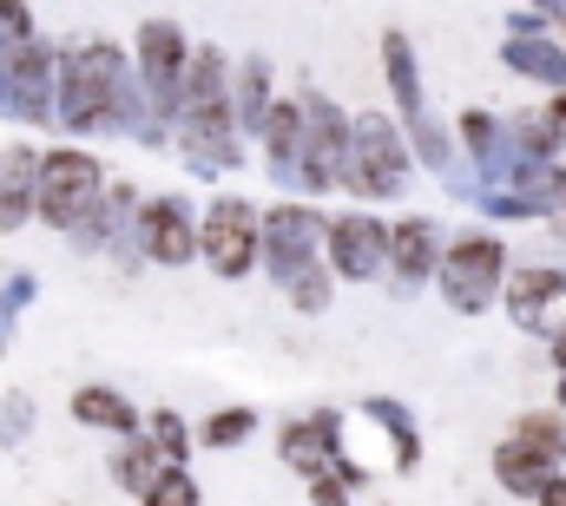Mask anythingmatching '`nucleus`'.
<instances>
[{"label": "nucleus", "mask_w": 566, "mask_h": 506, "mask_svg": "<svg viewBox=\"0 0 566 506\" xmlns=\"http://www.w3.org/2000/svg\"><path fill=\"white\" fill-rule=\"evenodd\" d=\"M323 263H329L336 276H349V283L382 276V270H389V224H376L369 211L329 218V231H323Z\"/></svg>", "instance_id": "6e6552de"}, {"label": "nucleus", "mask_w": 566, "mask_h": 506, "mask_svg": "<svg viewBox=\"0 0 566 506\" xmlns=\"http://www.w3.org/2000/svg\"><path fill=\"white\" fill-rule=\"evenodd\" d=\"M145 441L158 447V461H165V467H185V461H191V428H185L171 408H151V428H145Z\"/></svg>", "instance_id": "4be33fe9"}, {"label": "nucleus", "mask_w": 566, "mask_h": 506, "mask_svg": "<svg viewBox=\"0 0 566 506\" xmlns=\"http://www.w3.org/2000/svg\"><path fill=\"white\" fill-rule=\"evenodd\" d=\"M363 414H369V421H382V428L396 434V467L409 474V467L422 461V434H416V421H409V414H402L389 394H369V401H363Z\"/></svg>", "instance_id": "aec40b11"}, {"label": "nucleus", "mask_w": 566, "mask_h": 506, "mask_svg": "<svg viewBox=\"0 0 566 506\" xmlns=\"http://www.w3.org/2000/svg\"><path fill=\"white\" fill-rule=\"evenodd\" d=\"M27 218H40V151L7 145L0 151V238H13Z\"/></svg>", "instance_id": "9d476101"}, {"label": "nucleus", "mask_w": 566, "mask_h": 506, "mask_svg": "<svg viewBox=\"0 0 566 506\" xmlns=\"http://www.w3.org/2000/svg\"><path fill=\"white\" fill-rule=\"evenodd\" d=\"M158 474H165V461H158V447H151L145 434H133V441H126V447L113 454V481H119V487H126L133 500H145V487H151Z\"/></svg>", "instance_id": "6ab92c4d"}, {"label": "nucleus", "mask_w": 566, "mask_h": 506, "mask_svg": "<svg viewBox=\"0 0 566 506\" xmlns=\"http://www.w3.org/2000/svg\"><path fill=\"white\" fill-rule=\"evenodd\" d=\"M329 263H310V270H296L290 283H283V296H290V309H303V316H316V309H329Z\"/></svg>", "instance_id": "b1692460"}, {"label": "nucleus", "mask_w": 566, "mask_h": 506, "mask_svg": "<svg viewBox=\"0 0 566 506\" xmlns=\"http://www.w3.org/2000/svg\"><path fill=\"white\" fill-rule=\"evenodd\" d=\"M409 178V138L389 113H363L356 138H349V165H343V191H356L363 204L396 198Z\"/></svg>", "instance_id": "20e7f679"}, {"label": "nucleus", "mask_w": 566, "mask_h": 506, "mask_svg": "<svg viewBox=\"0 0 566 506\" xmlns=\"http://www.w3.org/2000/svg\"><path fill=\"white\" fill-rule=\"evenodd\" d=\"M33 289H40V283H33V270H13V276H7V289H0V309H7V316H20V309L33 303Z\"/></svg>", "instance_id": "c85d7f7f"}, {"label": "nucleus", "mask_w": 566, "mask_h": 506, "mask_svg": "<svg viewBox=\"0 0 566 506\" xmlns=\"http://www.w3.org/2000/svg\"><path fill=\"white\" fill-rule=\"evenodd\" d=\"M133 66L113 40H80L60 60V126L73 131H113L126 126V99H133Z\"/></svg>", "instance_id": "f257e3e1"}, {"label": "nucleus", "mask_w": 566, "mask_h": 506, "mask_svg": "<svg viewBox=\"0 0 566 506\" xmlns=\"http://www.w3.org/2000/svg\"><path fill=\"white\" fill-rule=\"evenodd\" d=\"M560 296H566L560 270H514V276H507V309H514V323H541L547 303H560Z\"/></svg>", "instance_id": "2eb2a0df"}, {"label": "nucleus", "mask_w": 566, "mask_h": 506, "mask_svg": "<svg viewBox=\"0 0 566 506\" xmlns=\"http://www.w3.org/2000/svg\"><path fill=\"white\" fill-rule=\"evenodd\" d=\"M389 270H396V296L422 289L428 276L441 270V231H434L428 218H402V224L389 231Z\"/></svg>", "instance_id": "9b49d317"}, {"label": "nucleus", "mask_w": 566, "mask_h": 506, "mask_svg": "<svg viewBox=\"0 0 566 506\" xmlns=\"http://www.w3.org/2000/svg\"><path fill=\"white\" fill-rule=\"evenodd\" d=\"M501 270H507V251H501V238H488V231H461L448 251H441V289H448V303L454 309H488V296H494V283H501Z\"/></svg>", "instance_id": "423d86ee"}, {"label": "nucleus", "mask_w": 566, "mask_h": 506, "mask_svg": "<svg viewBox=\"0 0 566 506\" xmlns=\"http://www.w3.org/2000/svg\"><path fill=\"white\" fill-rule=\"evenodd\" d=\"M271 60L264 53H251L238 73H231V113H238V131H264V119H271Z\"/></svg>", "instance_id": "4468645a"}, {"label": "nucleus", "mask_w": 566, "mask_h": 506, "mask_svg": "<svg viewBox=\"0 0 566 506\" xmlns=\"http://www.w3.org/2000/svg\"><path fill=\"white\" fill-rule=\"evenodd\" d=\"M73 421H80V428H106V434H119V441H133L145 428L139 408H133L119 388H99V381H86V388L73 394Z\"/></svg>", "instance_id": "ddd939ff"}, {"label": "nucleus", "mask_w": 566, "mask_h": 506, "mask_svg": "<svg viewBox=\"0 0 566 506\" xmlns=\"http://www.w3.org/2000/svg\"><path fill=\"white\" fill-rule=\"evenodd\" d=\"M382 66H389V86H396V106L409 113V119H422V66H416V46H409V33H382Z\"/></svg>", "instance_id": "dca6fc26"}, {"label": "nucleus", "mask_w": 566, "mask_h": 506, "mask_svg": "<svg viewBox=\"0 0 566 506\" xmlns=\"http://www.w3.org/2000/svg\"><path fill=\"white\" fill-rule=\"evenodd\" d=\"M514 441H521L527 454H541L547 467H560V454H566L560 414H521V421H514Z\"/></svg>", "instance_id": "412c9836"}, {"label": "nucleus", "mask_w": 566, "mask_h": 506, "mask_svg": "<svg viewBox=\"0 0 566 506\" xmlns=\"http://www.w3.org/2000/svg\"><path fill=\"white\" fill-rule=\"evenodd\" d=\"M198 256H205V270L224 276V283L251 276V270L264 263V211H258L251 198L224 191V198L205 211V224H198Z\"/></svg>", "instance_id": "7ed1b4c3"}, {"label": "nucleus", "mask_w": 566, "mask_h": 506, "mask_svg": "<svg viewBox=\"0 0 566 506\" xmlns=\"http://www.w3.org/2000/svg\"><path fill=\"white\" fill-rule=\"evenodd\" d=\"M27 428H33V401L27 394H0V447H20Z\"/></svg>", "instance_id": "a878e982"}, {"label": "nucleus", "mask_w": 566, "mask_h": 506, "mask_svg": "<svg viewBox=\"0 0 566 506\" xmlns=\"http://www.w3.org/2000/svg\"><path fill=\"white\" fill-rule=\"evenodd\" d=\"M494 474H501V487H507V494H534V500H541V487L554 481V467H547L541 454H527L521 441H507V447L494 454Z\"/></svg>", "instance_id": "a211bd4d"}, {"label": "nucleus", "mask_w": 566, "mask_h": 506, "mask_svg": "<svg viewBox=\"0 0 566 506\" xmlns=\"http://www.w3.org/2000/svg\"><path fill=\"white\" fill-rule=\"evenodd\" d=\"M554 20H560V27H566V7H554Z\"/></svg>", "instance_id": "7c9ffc66"}, {"label": "nucleus", "mask_w": 566, "mask_h": 506, "mask_svg": "<svg viewBox=\"0 0 566 506\" xmlns=\"http://www.w3.org/2000/svg\"><path fill=\"white\" fill-rule=\"evenodd\" d=\"M7 46H33V13L13 7V0H0V53Z\"/></svg>", "instance_id": "bb28decb"}, {"label": "nucleus", "mask_w": 566, "mask_h": 506, "mask_svg": "<svg viewBox=\"0 0 566 506\" xmlns=\"http://www.w3.org/2000/svg\"><path fill=\"white\" fill-rule=\"evenodd\" d=\"M0 342H7V329H0Z\"/></svg>", "instance_id": "473e14b6"}, {"label": "nucleus", "mask_w": 566, "mask_h": 506, "mask_svg": "<svg viewBox=\"0 0 566 506\" xmlns=\"http://www.w3.org/2000/svg\"><path fill=\"white\" fill-rule=\"evenodd\" d=\"M409 131H416V151H422L428 165H434V171H441V165H448V138H441V126H434V119H409Z\"/></svg>", "instance_id": "cd10ccee"}, {"label": "nucleus", "mask_w": 566, "mask_h": 506, "mask_svg": "<svg viewBox=\"0 0 566 506\" xmlns=\"http://www.w3.org/2000/svg\"><path fill=\"white\" fill-rule=\"evenodd\" d=\"M106 165L80 145H53L40 151V218L66 238H99V218H106Z\"/></svg>", "instance_id": "f03ea898"}, {"label": "nucleus", "mask_w": 566, "mask_h": 506, "mask_svg": "<svg viewBox=\"0 0 566 506\" xmlns=\"http://www.w3.org/2000/svg\"><path fill=\"white\" fill-rule=\"evenodd\" d=\"M133 244H139L145 263H165V270L191 263V256H198V218H191V204H185L178 191H165V198L139 204V218H133Z\"/></svg>", "instance_id": "1a4fd4ad"}, {"label": "nucleus", "mask_w": 566, "mask_h": 506, "mask_svg": "<svg viewBox=\"0 0 566 506\" xmlns=\"http://www.w3.org/2000/svg\"><path fill=\"white\" fill-rule=\"evenodd\" d=\"M60 60L46 40L33 46H7L0 53V119H20V126H46L60 113Z\"/></svg>", "instance_id": "39448f33"}, {"label": "nucleus", "mask_w": 566, "mask_h": 506, "mask_svg": "<svg viewBox=\"0 0 566 506\" xmlns=\"http://www.w3.org/2000/svg\"><path fill=\"white\" fill-rule=\"evenodd\" d=\"M310 506H349V487H343L336 474H316V481H310Z\"/></svg>", "instance_id": "c756f323"}, {"label": "nucleus", "mask_w": 566, "mask_h": 506, "mask_svg": "<svg viewBox=\"0 0 566 506\" xmlns=\"http://www.w3.org/2000/svg\"><path fill=\"white\" fill-rule=\"evenodd\" d=\"M323 218H316V204H303V198H290V204H271L264 211V270L290 283L296 270H310V263H323Z\"/></svg>", "instance_id": "0eeeda50"}, {"label": "nucleus", "mask_w": 566, "mask_h": 506, "mask_svg": "<svg viewBox=\"0 0 566 506\" xmlns=\"http://www.w3.org/2000/svg\"><path fill=\"white\" fill-rule=\"evenodd\" d=\"M139 506H205V494H198V481H191V467H165L151 487H145Z\"/></svg>", "instance_id": "393cba45"}, {"label": "nucleus", "mask_w": 566, "mask_h": 506, "mask_svg": "<svg viewBox=\"0 0 566 506\" xmlns=\"http://www.w3.org/2000/svg\"><path fill=\"white\" fill-rule=\"evenodd\" d=\"M251 434H258V408H218V414H205V428H198L205 447H238V441H251Z\"/></svg>", "instance_id": "5701e85b"}, {"label": "nucleus", "mask_w": 566, "mask_h": 506, "mask_svg": "<svg viewBox=\"0 0 566 506\" xmlns=\"http://www.w3.org/2000/svg\"><path fill=\"white\" fill-rule=\"evenodd\" d=\"M258 138H264V158H271V178L283 191H303V99H277Z\"/></svg>", "instance_id": "f8f14e48"}, {"label": "nucleus", "mask_w": 566, "mask_h": 506, "mask_svg": "<svg viewBox=\"0 0 566 506\" xmlns=\"http://www.w3.org/2000/svg\"><path fill=\"white\" fill-rule=\"evenodd\" d=\"M501 53H507V66H521V73H534V80H547V86H560V93H566V60H560V46H554V40L514 33Z\"/></svg>", "instance_id": "f3484780"}, {"label": "nucleus", "mask_w": 566, "mask_h": 506, "mask_svg": "<svg viewBox=\"0 0 566 506\" xmlns=\"http://www.w3.org/2000/svg\"><path fill=\"white\" fill-rule=\"evenodd\" d=\"M560 401H566V376H560Z\"/></svg>", "instance_id": "2f4dec72"}]
</instances>
